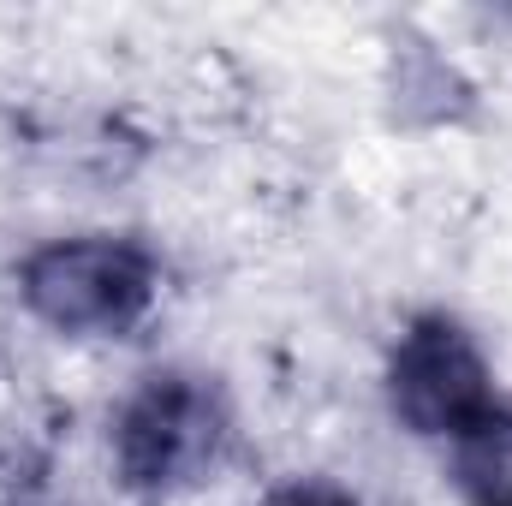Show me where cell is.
Masks as SVG:
<instances>
[{"instance_id": "obj_4", "label": "cell", "mask_w": 512, "mask_h": 506, "mask_svg": "<svg viewBox=\"0 0 512 506\" xmlns=\"http://www.w3.org/2000/svg\"><path fill=\"white\" fill-rule=\"evenodd\" d=\"M453 471H459V495L471 506H512V411L495 405L483 423L459 435Z\"/></svg>"}, {"instance_id": "obj_2", "label": "cell", "mask_w": 512, "mask_h": 506, "mask_svg": "<svg viewBox=\"0 0 512 506\" xmlns=\"http://www.w3.org/2000/svg\"><path fill=\"white\" fill-rule=\"evenodd\" d=\"M161 268L137 239H54L24 262L18 292L36 322L78 340L131 334L155 304Z\"/></svg>"}, {"instance_id": "obj_5", "label": "cell", "mask_w": 512, "mask_h": 506, "mask_svg": "<svg viewBox=\"0 0 512 506\" xmlns=\"http://www.w3.org/2000/svg\"><path fill=\"white\" fill-rule=\"evenodd\" d=\"M256 506H358L346 489H334V483H316V477H304V483H280L274 495H262Z\"/></svg>"}, {"instance_id": "obj_3", "label": "cell", "mask_w": 512, "mask_h": 506, "mask_svg": "<svg viewBox=\"0 0 512 506\" xmlns=\"http://www.w3.org/2000/svg\"><path fill=\"white\" fill-rule=\"evenodd\" d=\"M387 405L411 435L459 441L471 423L495 411L489 358L453 316H417L387 358Z\"/></svg>"}, {"instance_id": "obj_1", "label": "cell", "mask_w": 512, "mask_h": 506, "mask_svg": "<svg viewBox=\"0 0 512 506\" xmlns=\"http://www.w3.org/2000/svg\"><path fill=\"white\" fill-rule=\"evenodd\" d=\"M233 441V405L209 376L161 370L149 376L114 417V465L137 495L197 489Z\"/></svg>"}]
</instances>
